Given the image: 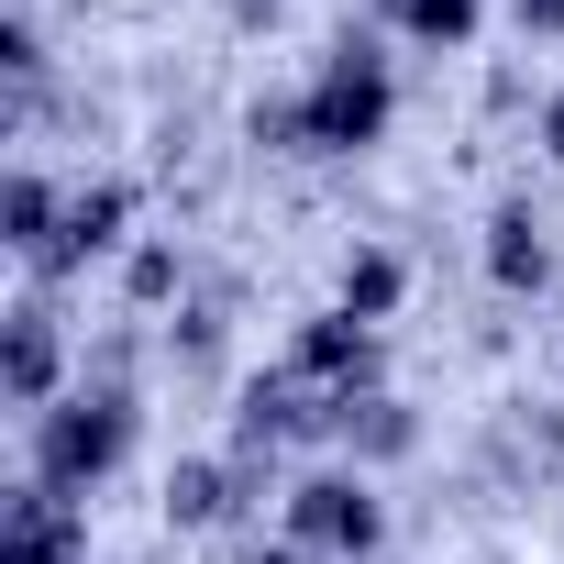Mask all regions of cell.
<instances>
[{"instance_id": "6da1fadb", "label": "cell", "mask_w": 564, "mask_h": 564, "mask_svg": "<svg viewBox=\"0 0 564 564\" xmlns=\"http://www.w3.org/2000/svg\"><path fill=\"white\" fill-rule=\"evenodd\" d=\"M122 454H133V399H122V388H67V399L34 421V487H56V498L100 487Z\"/></svg>"}, {"instance_id": "7a4b0ae2", "label": "cell", "mask_w": 564, "mask_h": 564, "mask_svg": "<svg viewBox=\"0 0 564 564\" xmlns=\"http://www.w3.org/2000/svg\"><path fill=\"white\" fill-rule=\"evenodd\" d=\"M377 133H388V56H377V45H333L322 78L300 89V144L355 155V144H377Z\"/></svg>"}, {"instance_id": "3957f363", "label": "cell", "mask_w": 564, "mask_h": 564, "mask_svg": "<svg viewBox=\"0 0 564 564\" xmlns=\"http://www.w3.org/2000/svg\"><path fill=\"white\" fill-rule=\"evenodd\" d=\"M377 531H388V509L366 476H311L289 498V542H311V553H377Z\"/></svg>"}, {"instance_id": "277c9868", "label": "cell", "mask_w": 564, "mask_h": 564, "mask_svg": "<svg viewBox=\"0 0 564 564\" xmlns=\"http://www.w3.org/2000/svg\"><path fill=\"white\" fill-rule=\"evenodd\" d=\"M122 221H133V188H111V177H100V188H78V199H67V221H56V243H45V276H78L89 254H111V243H122Z\"/></svg>"}, {"instance_id": "5b68a950", "label": "cell", "mask_w": 564, "mask_h": 564, "mask_svg": "<svg viewBox=\"0 0 564 564\" xmlns=\"http://www.w3.org/2000/svg\"><path fill=\"white\" fill-rule=\"evenodd\" d=\"M56 377H67V344H56V311L45 300H23L12 311V410H56Z\"/></svg>"}, {"instance_id": "8992f818", "label": "cell", "mask_w": 564, "mask_h": 564, "mask_svg": "<svg viewBox=\"0 0 564 564\" xmlns=\"http://www.w3.org/2000/svg\"><path fill=\"white\" fill-rule=\"evenodd\" d=\"M12 564H89L56 487H23V498H12Z\"/></svg>"}, {"instance_id": "52a82bcc", "label": "cell", "mask_w": 564, "mask_h": 564, "mask_svg": "<svg viewBox=\"0 0 564 564\" xmlns=\"http://www.w3.org/2000/svg\"><path fill=\"white\" fill-rule=\"evenodd\" d=\"M487 265H498V289H542V276H553V254H542V221H531L520 199L487 221Z\"/></svg>"}, {"instance_id": "ba28073f", "label": "cell", "mask_w": 564, "mask_h": 564, "mask_svg": "<svg viewBox=\"0 0 564 564\" xmlns=\"http://www.w3.org/2000/svg\"><path fill=\"white\" fill-rule=\"evenodd\" d=\"M388 23H399L410 45H465V34L487 23V0H388Z\"/></svg>"}, {"instance_id": "9c48e42d", "label": "cell", "mask_w": 564, "mask_h": 564, "mask_svg": "<svg viewBox=\"0 0 564 564\" xmlns=\"http://www.w3.org/2000/svg\"><path fill=\"white\" fill-rule=\"evenodd\" d=\"M232 487H243L232 465H177V476H166V520H221Z\"/></svg>"}, {"instance_id": "30bf717a", "label": "cell", "mask_w": 564, "mask_h": 564, "mask_svg": "<svg viewBox=\"0 0 564 564\" xmlns=\"http://www.w3.org/2000/svg\"><path fill=\"white\" fill-rule=\"evenodd\" d=\"M388 300H399V254H355V265H344V311H355V322H377Z\"/></svg>"}, {"instance_id": "8fae6325", "label": "cell", "mask_w": 564, "mask_h": 564, "mask_svg": "<svg viewBox=\"0 0 564 564\" xmlns=\"http://www.w3.org/2000/svg\"><path fill=\"white\" fill-rule=\"evenodd\" d=\"M133 289H144V300H166V289H177V254H166V243H144V254H133Z\"/></svg>"}, {"instance_id": "7c38bea8", "label": "cell", "mask_w": 564, "mask_h": 564, "mask_svg": "<svg viewBox=\"0 0 564 564\" xmlns=\"http://www.w3.org/2000/svg\"><path fill=\"white\" fill-rule=\"evenodd\" d=\"M520 23L531 34H564V0H520Z\"/></svg>"}, {"instance_id": "4fadbf2b", "label": "cell", "mask_w": 564, "mask_h": 564, "mask_svg": "<svg viewBox=\"0 0 564 564\" xmlns=\"http://www.w3.org/2000/svg\"><path fill=\"white\" fill-rule=\"evenodd\" d=\"M553 155H564V100H553Z\"/></svg>"}, {"instance_id": "5bb4252c", "label": "cell", "mask_w": 564, "mask_h": 564, "mask_svg": "<svg viewBox=\"0 0 564 564\" xmlns=\"http://www.w3.org/2000/svg\"><path fill=\"white\" fill-rule=\"evenodd\" d=\"M254 564H300V553H254Z\"/></svg>"}]
</instances>
